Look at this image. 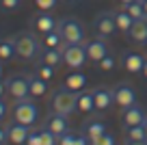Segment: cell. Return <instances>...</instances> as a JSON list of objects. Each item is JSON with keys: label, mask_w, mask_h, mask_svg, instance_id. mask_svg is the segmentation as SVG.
<instances>
[{"label": "cell", "mask_w": 147, "mask_h": 145, "mask_svg": "<svg viewBox=\"0 0 147 145\" xmlns=\"http://www.w3.org/2000/svg\"><path fill=\"white\" fill-rule=\"evenodd\" d=\"M52 110H56L61 115H67V117L78 113V93L67 89V87L56 89L54 95H52Z\"/></svg>", "instance_id": "7a4b0ae2"}, {"label": "cell", "mask_w": 147, "mask_h": 145, "mask_svg": "<svg viewBox=\"0 0 147 145\" xmlns=\"http://www.w3.org/2000/svg\"><path fill=\"white\" fill-rule=\"evenodd\" d=\"M30 28L39 35H46V33H52L59 28V20L50 13V11H41L30 18Z\"/></svg>", "instance_id": "ba28073f"}, {"label": "cell", "mask_w": 147, "mask_h": 145, "mask_svg": "<svg viewBox=\"0 0 147 145\" xmlns=\"http://www.w3.org/2000/svg\"><path fill=\"white\" fill-rule=\"evenodd\" d=\"M35 98H26V100H18L13 104V121L24 123V126H35L37 117H39V108H37Z\"/></svg>", "instance_id": "3957f363"}, {"label": "cell", "mask_w": 147, "mask_h": 145, "mask_svg": "<svg viewBox=\"0 0 147 145\" xmlns=\"http://www.w3.org/2000/svg\"><path fill=\"white\" fill-rule=\"evenodd\" d=\"M145 119H147V115H145V110H143L138 104L128 106V108H123V113H121V121H123V128H128V126H138V123H145Z\"/></svg>", "instance_id": "4fadbf2b"}, {"label": "cell", "mask_w": 147, "mask_h": 145, "mask_svg": "<svg viewBox=\"0 0 147 145\" xmlns=\"http://www.w3.org/2000/svg\"><path fill=\"white\" fill-rule=\"evenodd\" d=\"M87 74H82V72H71V74H67V78H65V82H63V87H67V89H71V91H82L84 87H87Z\"/></svg>", "instance_id": "d6986e66"}, {"label": "cell", "mask_w": 147, "mask_h": 145, "mask_svg": "<svg viewBox=\"0 0 147 145\" xmlns=\"http://www.w3.org/2000/svg\"><path fill=\"white\" fill-rule=\"evenodd\" d=\"M7 113H9V106H7V102L2 100V98H0V121H2V119L7 117Z\"/></svg>", "instance_id": "d590c367"}, {"label": "cell", "mask_w": 147, "mask_h": 145, "mask_svg": "<svg viewBox=\"0 0 147 145\" xmlns=\"http://www.w3.org/2000/svg\"><path fill=\"white\" fill-rule=\"evenodd\" d=\"M93 30L97 37H113L117 33V22H115V11H102L93 18Z\"/></svg>", "instance_id": "52a82bcc"}, {"label": "cell", "mask_w": 147, "mask_h": 145, "mask_svg": "<svg viewBox=\"0 0 147 145\" xmlns=\"http://www.w3.org/2000/svg\"><path fill=\"white\" fill-rule=\"evenodd\" d=\"M59 33L63 35L65 43H84V28L76 18L59 20Z\"/></svg>", "instance_id": "5b68a950"}, {"label": "cell", "mask_w": 147, "mask_h": 145, "mask_svg": "<svg viewBox=\"0 0 147 145\" xmlns=\"http://www.w3.org/2000/svg\"><path fill=\"white\" fill-rule=\"evenodd\" d=\"M63 59H65V65L69 69H82L89 63L84 43H67L63 48Z\"/></svg>", "instance_id": "8992f818"}, {"label": "cell", "mask_w": 147, "mask_h": 145, "mask_svg": "<svg viewBox=\"0 0 147 145\" xmlns=\"http://www.w3.org/2000/svg\"><path fill=\"white\" fill-rule=\"evenodd\" d=\"M26 145H43V141H41V128L32 126L30 134H28V139H26Z\"/></svg>", "instance_id": "1f68e13d"}, {"label": "cell", "mask_w": 147, "mask_h": 145, "mask_svg": "<svg viewBox=\"0 0 147 145\" xmlns=\"http://www.w3.org/2000/svg\"><path fill=\"white\" fill-rule=\"evenodd\" d=\"M113 93H115V104L121 110L128 108V106L136 104V91L130 82H119V85L113 87Z\"/></svg>", "instance_id": "9c48e42d"}, {"label": "cell", "mask_w": 147, "mask_h": 145, "mask_svg": "<svg viewBox=\"0 0 147 145\" xmlns=\"http://www.w3.org/2000/svg\"><path fill=\"white\" fill-rule=\"evenodd\" d=\"M125 145H147V141H125Z\"/></svg>", "instance_id": "8d00e7d4"}, {"label": "cell", "mask_w": 147, "mask_h": 145, "mask_svg": "<svg viewBox=\"0 0 147 145\" xmlns=\"http://www.w3.org/2000/svg\"><path fill=\"white\" fill-rule=\"evenodd\" d=\"M121 2V7H125V5H130V2H134V0H119Z\"/></svg>", "instance_id": "ab89813d"}, {"label": "cell", "mask_w": 147, "mask_h": 145, "mask_svg": "<svg viewBox=\"0 0 147 145\" xmlns=\"http://www.w3.org/2000/svg\"><path fill=\"white\" fill-rule=\"evenodd\" d=\"M7 128H9V143L11 145H26V139H28V134H30L32 126H24V123L13 121Z\"/></svg>", "instance_id": "9a60e30c"}, {"label": "cell", "mask_w": 147, "mask_h": 145, "mask_svg": "<svg viewBox=\"0 0 147 145\" xmlns=\"http://www.w3.org/2000/svg\"><path fill=\"white\" fill-rule=\"evenodd\" d=\"M5 143H9V128L0 123V145H5Z\"/></svg>", "instance_id": "e575fe53"}, {"label": "cell", "mask_w": 147, "mask_h": 145, "mask_svg": "<svg viewBox=\"0 0 147 145\" xmlns=\"http://www.w3.org/2000/svg\"><path fill=\"white\" fill-rule=\"evenodd\" d=\"M43 50V43L35 37L32 30H24L15 35V52L20 61H37Z\"/></svg>", "instance_id": "6da1fadb"}, {"label": "cell", "mask_w": 147, "mask_h": 145, "mask_svg": "<svg viewBox=\"0 0 147 145\" xmlns=\"http://www.w3.org/2000/svg\"><path fill=\"white\" fill-rule=\"evenodd\" d=\"M93 100H95V108L100 113H106V110H110V106L115 104V93H113L110 87L100 85L93 89Z\"/></svg>", "instance_id": "8fae6325"}, {"label": "cell", "mask_w": 147, "mask_h": 145, "mask_svg": "<svg viewBox=\"0 0 147 145\" xmlns=\"http://www.w3.org/2000/svg\"><path fill=\"white\" fill-rule=\"evenodd\" d=\"M141 74H143V76L147 78V59H145V65H143V72H141Z\"/></svg>", "instance_id": "f35d334b"}, {"label": "cell", "mask_w": 147, "mask_h": 145, "mask_svg": "<svg viewBox=\"0 0 147 145\" xmlns=\"http://www.w3.org/2000/svg\"><path fill=\"white\" fill-rule=\"evenodd\" d=\"M43 126H48L54 134L63 136L65 132H69V117H67V115L56 113V110H52V113L46 117V123H43Z\"/></svg>", "instance_id": "7c38bea8"}, {"label": "cell", "mask_w": 147, "mask_h": 145, "mask_svg": "<svg viewBox=\"0 0 147 145\" xmlns=\"http://www.w3.org/2000/svg\"><path fill=\"white\" fill-rule=\"evenodd\" d=\"M97 65H100L102 72H113V69L117 67V59H115V54H110V52H108V54H106Z\"/></svg>", "instance_id": "f546056e"}, {"label": "cell", "mask_w": 147, "mask_h": 145, "mask_svg": "<svg viewBox=\"0 0 147 145\" xmlns=\"http://www.w3.org/2000/svg\"><path fill=\"white\" fill-rule=\"evenodd\" d=\"M5 93H7V82H2V80H0V98H2Z\"/></svg>", "instance_id": "74e56055"}, {"label": "cell", "mask_w": 147, "mask_h": 145, "mask_svg": "<svg viewBox=\"0 0 147 145\" xmlns=\"http://www.w3.org/2000/svg\"><path fill=\"white\" fill-rule=\"evenodd\" d=\"M130 39L134 41V43H145L147 41V18H141V20H134L132 28H130Z\"/></svg>", "instance_id": "ac0fdd59"}, {"label": "cell", "mask_w": 147, "mask_h": 145, "mask_svg": "<svg viewBox=\"0 0 147 145\" xmlns=\"http://www.w3.org/2000/svg\"><path fill=\"white\" fill-rule=\"evenodd\" d=\"M91 141L82 134V132H65L63 136H59V145H89Z\"/></svg>", "instance_id": "603a6c76"}, {"label": "cell", "mask_w": 147, "mask_h": 145, "mask_svg": "<svg viewBox=\"0 0 147 145\" xmlns=\"http://www.w3.org/2000/svg\"><path fill=\"white\" fill-rule=\"evenodd\" d=\"M84 50H87V56L91 63H100L106 54H108V43H106L104 37H95V39H87L84 41Z\"/></svg>", "instance_id": "30bf717a"}, {"label": "cell", "mask_w": 147, "mask_h": 145, "mask_svg": "<svg viewBox=\"0 0 147 145\" xmlns=\"http://www.w3.org/2000/svg\"><path fill=\"white\" fill-rule=\"evenodd\" d=\"M143 126H145V136H147V119H145V123H143Z\"/></svg>", "instance_id": "7bdbcfd3"}, {"label": "cell", "mask_w": 147, "mask_h": 145, "mask_svg": "<svg viewBox=\"0 0 147 145\" xmlns=\"http://www.w3.org/2000/svg\"><path fill=\"white\" fill-rule=\"evenodd\" d=\"M54 72H56L54 65L43 63V61H39V59L35 61V67H32V74H35V76H39V78H43V80L50 82L52 78H54Z\"/></svg>", "instance_id": "d4e9b609"}, {"label": "cell", "mask_w": 147, "mask_h": 145, "mask_svg": "<svg viewBox=\"0 0 147 145\" xmlns=\"http://www.w3.org/2000/svg\"><path fill=\"white\" fill-rule=\"evenodd\" d=\"M89 145H117V141H115V136L110 134V132H106V134H102L100 139L91 141Z\"/></svg>", "instance_id": "836d02e7"}, {"label": "cell", "mask_w": 147, "mask_h": 145, "mask_svg": "<svg viewBox=\"0 0 147 145\" xmlns=\"http://www.w3.org/2000/svg\"><path fill=\"white\" fill-rule=\"evenodd\" d=\"M0 63H2V61H0ZM0 80H2V65H0Z\"/></svg>", "instance_id": "b9f144b4"}, {"label": "cell", "mask_w": 147, "mask_h": 145, "mask_svg": "<svg viewBox=\"0 0 147 145\" xmlns=\"http://www.w3.org/2000/svg\"><path fill=\"white\" fill-rule=\"evenodd\" d=\"M121 65H123V69L130 72V74H141L143 65H145V56H143L141 52H123Z\"/></svg>", "instance_id": "5bb4252c"}, {"label": "cell", "mask_w": 147, "mask_h": 145, "mask_svg": "<svg viewBox=\"0 0 147 145\" xmlns=\"http://www.w3.org/2000/svg\"><path fill=\"white\" fill-rule=\"evenodd\" d=\"M61 2H71V0H61Z\"/></svg>", "instance_id": "ee69618b"}, {"label": "cell", "mask_w": 147, "mask_h": 145, "mask_svg": "<svg viewBox=\"0 0 147 145\" xmlns=\"http://www.w3.org/2000/svg\"><path fill=\"white\" fill-rule=\"evenodd\" d=\"M82 134L87 136L89 141H95V139H100L102 134H106V123L102 121V119H91V121H87L82 126Z\"/></svg>", "instance_id": "e0dca14e"}, {"label": "cell", "mask_w": 147, "mask_h": 145, "mask_svg": "<svg viewBox=\"0 0 147 145\" xmlns=\"http://www.w3.org/2000/svg\"><path fill=\"white\" fill-rule=\"evenodd\" d=\"M95 100H93V89H82L78 91V113L82 115H93L95 113Z\"/></svg>", "instance_id": "2e32d148"}, {"label": "cell", "mask_w": 147, "mask_h": 145, "mask_svg": "<svg viewBox=\"0 0 147 145\" xmlns=\"http://www.w3.org/2000/svg\"><path fill=\"white\" fill-rule=\"evenodd\" d=\"M115 22H117V30H121V33L128 35L130 28H132V24H134V18L125 9H119V11H115Z\"/></svg>", "instance_id": "cb8c5ba5"}, {"label": "cell", "mask_w": 147, "mask_h": 145, "mask_svg": "<svg viewBox=\"0 0 147 145\" xmlns=\"http://www.w3.org/2000/svg\"><path fill=\"white\" fill-rule=\"evenodd\" d=\"M41 141L43 145H59V134H54L48 126H41Z\"/></svg>", "instance_id": "f1b7e54d"}, {"label": "cell", "mask_w": 147, "mask_h": 145, "mask_svg": "<svg viewBox=\"0 0 147 145\" xmlns=\"http://www.w3.org/2000/svg\"><path fill=\"white\" fill-rule=\"evenodd\" d=\"M143 45H145V50H147V41H145V43H143Z\"/></svg>", "instance_id": "f6af8a7d"}, {"label": "cell", "mask_w": 147, "mask_h": 145, "mask_svg": "<svg viewBox=\"0 0 147 145\" xmlns=\"http://www.w3.org/2000/svg\"><path fill=\"white\" fill-rule=\"evenodd\" d=\"M125 139L128 141H147L145 126H143V123H138V126H128L125 128Z\"/></svg>", "instance_id": "4316f807"}, {"label": "cell", "mask_w": 147, "mask_h": 145, "mask_svg": "<svg viewBox=\"0 0 147 145\" xmlns=\"http://www.w3.org/2000/svg\"><path fill=\"white\" fill-rule=\"evenodd\" d=\"M143 2V9H145V15H147V0H141Z\"/></svg>", "instance_id": "60d3db41"}, {"label": "cell", "mask_w": 147, "mask_h": 145, "mask_svg": "<svg viewBox=\"0 0 147 145\" xmlns=\"http://www.w3.org/2000/svg\"><path fill=\"white\" fill-rule=\"evenodd\" d=\"M39 61H43V63H50V65H54V67H59L61 63H65L63 50H56V48H43L41 54H39Z\"/></svg>", "instance_id": "7402d4cb"}, {"label": "cell", "mask_w": 147, "mask_h": 145, "mask_svg": "<svg viewBox=\"0 0 147 145\" xmlns=\"http://www.w3.org/2000/svg\"><path fill=\"white\" fill-rule=\"evenodd\" d=\"M41 43H43V48H56V50H63L65 45V39H63V35L59 33V28L56 30H52V33H46V35H41Z\"/></svg>", "instance_id": "44dd1931"}, {"label": "cell", "mask_w": 147, "mask_h": 145, "mask_svg": "<svg viewBox=\"0 0 147 145\" xmlns=\"http://www.w3.org/2000/svg\"><path fill=\"white\" fill-rule=\"evenodd\" d=\"M24 0H0V11H5V13H13L22 7Z\"/></svg>", "instance_id": "4dcf8cb0"}, {"label": "cell", "mask_w": 147, "mask_h": 145, "mask_svg": "<svg viewBox=\"0 0 147 145\" xmlns=\"http://www.w3.org/2000/svg\"><path fill=\"white\" fill-rule=\"evenodd\" d=\"M59 2L61 0H35V7L39 11H52V9L59 7Z\"/></svg>", "instance_id": "d6a6232c"}, {"label": "cell", "mask_w": 147, "mask_h": 145, "mask_svg": "<svg viewBox=\"0 0 147 145\" xmlns=\"http://www.w3.org/2000/svg\"><path fill=\"white\" fill-rule=\"evenodd\" d=\"M18 56L15 52V37H2L0 39V61H13Z\"/></svg>", "instance_id": "ffe728a7"}, {"label": "cell", "mask_w": 147, "mask_h": 145, "mask_svg": "<svg viewBox=\"0 0 147 145\" xmlns=\"http://www.w3.org/2000/svg\"><path fill=\"white\" fill-rule=\"evenodd\" d=\"M48 93V80L30 74V98H46Z\"/></svg>", "instance_id": "484cf974"}, {"label": "cell", "mask_w": 147, "mask_h": 145, "mask_svg": "<svg viewBox=\"0 0 147 145\" xmlns=\"http://www.w3.org/2000/svg\"><path fill=\"white\" fill-rule=\"evenodd\" d=\"M123 9L128 11V13L132 15L134 20H141V18H147V15H145V9H143V2H141V0H134V2H130V5H125Z\"/></svg>", "instance_id": "83f0119b"}, {"label": "cell", "mask_w": 147, "mask_h": 145, "mask_svg": "<svg viewBox=\"0 0 147 145\" xmlns=\"http://www.w3.org/2000/svg\"><path fill=\"white\" fill-rule=\"evenodd\" d=\"M5 82H7V93L13 98V102L30 98V76H26V74H13Z\"/></svg>", "instance_id": "277c9868"}]
</instances>
